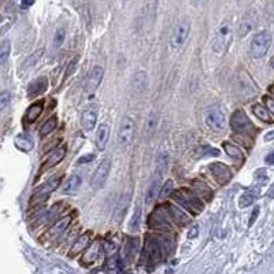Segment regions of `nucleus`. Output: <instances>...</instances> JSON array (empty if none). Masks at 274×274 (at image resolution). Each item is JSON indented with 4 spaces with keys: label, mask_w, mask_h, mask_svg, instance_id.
<instances>
[{
    "label": "nucleus",
    "mask_w": 274,
    "mask_h": 274,
    "mask_svg": "<svg viewBox=\"0 0 274 274\" xmlns=\"http://www.w3.org/2000/svg\"><path fill=\"white\" fill-rule=\"evenodd\" d=\"M233 37V28L232 22L229 19H225L221 22V25L217 28L216 34H214V40H212V51L216 52L218 56L226 54Z\"/></svg>",
    "instance_id": "nucleus-1"
},
{
    "label": "nucleus",
    "mask_w": 274,
    "mask_h": 274,
    "mask_svg": "<svg viewBox=\"0 0 274 274\" xmlns=\"http://www.w3.org/2000/svg\"><path fill=\"white\" fill-rule=\"evenodd\" d=\"M271 46V34L267 30L259 32L252 37L251 46H249V52L251 56L255 59L263 58Z\"/></svg>",
    "instance_id": "nucleus-2"
},
{
    "label": "nucleus",
    "mask_w": 274,
    "mask_h": 274,
    "mask_svg": "<svg viewBox=\"0 0 274 274\" xmlns=\"http://www.w3.org/2000/svg\"><path fill=\"white\" fill-rule=\"evenodd\" d=\"M191 33V22L188 19L177 22L174 28L171 29L170 33V47L173 50H180L183 48L184 44L187 43L188 37Z\"/></svg>",
    "instance_id": "nucleus-3"
},
{
    "label": "nucleus",
    "mask_w": 274,
    "mask_h": 274,
    "mask_svg": "<svg viewBox=\"0 0 274 274\" xmlns=\"http://www.w3.org/2000/svg\"><path fill=\"white\" fill-rule=\"evenodd\" d=\"M204 121H206V125L208 128L214 130V132L224 130L225 126H226L225 114L218 106H212V107L207 108V111L204 114Z\"/></svg>",
    "instance_id": "nucleus-4"
},
{
    "label": "nucleus",
    "mask_w": 274,
    "mask_h": 274,
    "mask_svg": "<svg viewBox=\"0 0 274 274\" xmlns=\"http://www.w3.org/2000/svg\"><path fill=\"white\" fill-rule=\"evenodd\" d=\"M230 126L234 132L243 133V134H251L255 130V126L243 110H237L233 112L232 118H230Z\"/></svg>",
    "instance_id": "nucleus-5"
},
{
    "label": "nucleus",
    "mask_w": 274,
    "mask_h": 274,
    "mask_svg": "<svg viewBox=\"0 0 274 274\" xmlns=\"http://www.w3.org/2000/svg\"><path fill=\"white\" fill-rule=\"evenodd\" d=\"M133 136H134V120L132 116L125 115L121 121L120 130H118V144L121 147L130 146Z\"/></svg>",
    "instance_id": "nucleus-6"
},
{
    "label": "nucleus",
    "mask_w": 274,
    "mask_h": 274,
    "mask_svg": "<svg viewBox=\"0 0 274 274\" xmlns=\"http://www.w3.org/2000/svg\"><path fill=\"white\" fill-rule=\"evenodd\" d=\"M110 170H111V162L108 159L102 161L97 169L95 170L91 180V187L93 189H102L104 187V184L107 181L108 175H110Z\"/></svg>",
    "instance_id": "nucleus-7"
},
{
    "label": "nucleus",
    "mask_w": 274,
    "mask_h": 274,
    "mask_svg": "<svg viewBox=\"0 0 274 274\" xmlns=\"http://www.w3.org/2000/svg\"><path fill=\"white\" fill-rule=\"evenodd\" d=\"M103 74H104V70L102 66L96 65V66L92 67V70L89 71V74H88L85 87H84V92H85V95H92V93H93V92L99 88L100 83H102V80H103Z\"/></svg>",
    "instance_id": "nucleus-8"
},
{
    "label": "nucleus",
    "mask_w": 274,
    "mask_h": 274,
    "mask_svg": "<svg viewBox=\"0 0 274 274\" xmlns=\"http://www.w3.org/2000/svg\"><path fill=\"white\" fill-rule=\"evenodd\" d=\"M236 89L239 92V95L244 99H248L251 96L257 95V88L253 85V83L249 80V77L247 74H243L240 77H237L236 83Z\"/></svg>",
    "instance_id": "nucleus-9"
},
{
    "label": "nucleus",
    "mask_w": 274,
    "mask_h": 274,
    "mask_svg": "<svg viewBox=\"0 0 274 274\" xmlns=\"http://www.w3.org/2000/svg\"><path fill=\"white\" fill-rule=\"evenodd\" d=\"M210 170H211L214 179L217 180V183H220V185L228 184L232 179V171L224 163H211Z\"/></svg>",
    "instance_id": "nucleus-10"
},
{
    "label": "nucleus",
    "mask_w": 274,
    "mask_h": 274,
    "mask_svg": "<svg viewBox=\"0 0 274 274\" xmlns=\"http://www.w3.org/2000/svg\"><path fill=\"white\" fill-rule=\"evenodd\" d=\"M255 26H257V15L252 11H249L241 19L240 25H239V30H237V36L240 38L245 37L247 34L252 32Z\"/></svg>",
    "instance_id": "nucleus-11"
},
{
    "label": "nucleus",
    "mask_w": 274,
    "mask_h": 274,
    "mask_svg": "<svg viewBox=\"0 0 274 274\" xmlns=\"http://www.w3.org/2000/svg\"><path fill=\"white\" fill-rule=\"evenodd\" d=\"M96 122H97V108L92 106V107L84 110L83 115H81V126L84 128V130H87V132L93 130Z\"/></svg>",
    "instance_id": "nucleus-12"
},
{
    "label": "nucleus",
    "mask_w": 274,
    "mask_h": 274,
    "mask_svg": "<svg viewBox=\"0 0 274 274\" xmlns=\"http://www.w3.org/2000/svg\"><path fill=\"white\" fill-rule=\"evenodd\" d=\"M65 155H66V147H59L55 151H52L46 162L43 163V166L40 167V171H47L50 170L51 167L56 166L65 158Z\"/></svg>",
    "instance_id": "nucleus-13"
},
{
    "label": "nucleus",
    "mask_w": 274,
    "mask_h": 274,
    "mask_svg": "<svg viewBox=\"0 0 274 274\" xmlns=\"http://www.w3.org/2000/svg\"><path fill=\"white\" fill-rule=\"evenodd\" d=\"M129 206H130V195H129V193H124V195L120 198V200H118L115 211H114V222H115V224L122 222L125 214L128 211Z\"/></svg>",
    "instance_id": "nucleus-14"
},
{
    "label": "nucleus",
    "mask_w": 274,
    "mask_h": 274,
    "mask_svg": "<svg viewBox=\"0 0 274 274\" xmlns=\"http://www.w3.org/2000/svg\"><path fill=\"white\" fill-rule=\"evenodd\" d=\"M59 184H61V177H58V179H52L50 180L48 183H46L44 185H43L40 189H37L36 191V193H34L33 196V200L34 202H37V200H46L47 196L50 195L51 192H54L56 188L59 187Z\"/></svg>",
    "instance_id": "nucleus-15"
},
{
    "label": "nucleus",
    "mask_w": 274,
    "mask_h": 274,
    "mask_svg": "<svg viewBox=\"0 0 274 274\" xmlns=\"http://www.w3.org/2000/svg\"><path fill=\"white\" fill-rule=\"evenodd\" d=\"M161 189H162V174H158V173H156V174H155V179L152 180V183L150 184V187L147 189V203H152V202L161 195Z\"/></svg>",
    "instance_id": "nucleus-16"
},
{
    "label": "nucleus",
    "mask_w": 274,
    "mask_h": 274,
    "mask_svg": "<svg viewBox=\"0 0 274 274\" xmlns=\"http://www.w3.org/2000/svg\"><path fill=\"white\" fill-rule=\"evenodd\" d=\"M47 88H48V79L47 77H38L37 80H34L33 83L29 84L28 96L29 97H36V96L44 93Z\"/></svg>",
    "instance_id": "nucleus-17"
},
{
    "label": "nucleus",
    "mask_w": 274,
    "mask_h": 274,
    "mask_svg": "<svg viewBox=\"0 0 274 274\" xmlns=\"http://www.w3.org/2000/svg\"><path fill=\"white\" fill-rule=\"evenodd\" d=\"M108 136H110V126L107 124H100L95 136V144L97 150L103 151L106 148L108 143Z\"/></svg>",
    "instance_id": "nucleus-18"
},
{
    "label": "nucleus",
    "mask_w": 274,
    "mask_h": 274,
    "mask_svg": "<svg viewBox=\"0 0 274 274\" xmlns=\"http://www.w3.org/2000/svg\"><path fill=\"white\" fill-rule=\"evenodd\" d=\"M83 184V179L79 174L70 175L62 185V192L65 195H75Z\"/></svg>",
    "instance_id": "nucleus-19"
},
{
    "label": "nucleus",
    "mask_w": 274,
    "mask_h": 274,
    "mask_svg": "<svg viewBox=\"0 0 274 274\" xmlns=\"http://www.w3.org/2000/svg\"><path fill=\"white\" fill-rule=\"evenodd\" d=\"M70 222H71V217H65L62 220L56 221V222L52 225V228L50 229V233H48L51 239H52V240H56V239H59V237L62 236L63 233L67 230V228H69Z\"/></svg>",
    "instance_id": "nucleus-20"
},
{
    "label": "nucleus",
    "mask_w": 274,
    "mask_h": 274,
    "mask_svg": "<svg viewBox=\"0 0 274 274\" xmlns=\"http://www.w3.org/2000/svg\"><path fill=\"white\" fill-rule=\"evenodd\" d=\"M148 85V77L144 70H139L134 73L132 79V87L136 92H143Z\"/></svg>",
    "instance_id": "nucleus-21"
},
{
    "label": "nucleus",
    "mask_w": 274,
    "mask_h": 274,
    "mask_svg": "<svg viewBox=\"0 0 274 274\" xmlns=\"http://www.w3.org/2000/svg\"><path fill=\"white\" fill-rule=\"evenodd\" d=\"M43 107H44V103H43L42 100L32 104V106L28 108V111H26V121H28V122H34L43 112Z\"/></svg>",
    "instance_id": "nucleus-22"
},
{
    "label": "nucleus",
    "mask_w": 274,
    "mask_h": 274,
    "mask_svg": "<svg viewBox=\"0 0 274 274\" xmlns=\"http://www.w3.org/2000/svg\"><path fill=\"white\" fill-rule=\"evenodd\" d=\"M15 146L17 148H19L24 152H30V151L33 150V142H32V139L29 136H26V134H19V136L15 139Z\"/></svg>",
    "instance_id": "nucleus-23"
},
{
    "label": "nucleus",
    "mask_w": 274,
    "mask_h": 274,
    "mask_svg": "<svg viewBox=\"0 0 274 274\" xmlns=\"http://www.w3.org/2000/svg\"><path fill=\"white\" fill-rule=\"evenodd\" d=\"M224 150L228 154L230 159H233L234 162H243V152H241L236 146H233L230 143H224Z\"/></svg>",
    "instance_id": "nucleus-24"
},
{
    "label": "nucleus",
    "mask_w": 274,
    "mask_h": 274,
    "mask_svg": "<svg viewBox=\"0 0 274 274\" xmlns=\"http://www.w3.org/2000/svg\"><path fill=\"white\" fill-rule=\"evenodd\" d=\"M257 196H258V192L257 191H252V189H249V191H245L243 195H241L240 200H239V206H240V208H244V207H248V206H251V204L257 200Z\"/></svg>",
    "instance_id": "nucleus-25"
},
{
    "label": "nucleus",
    "mask_w": 274,
    "mask_h": 274,
    "mask_svg": "<svg viewBox=\"0 0 274 274\" xmlns=\"http://www.w3.org/2000/svg\"><path fill=\"white\" fill-rule=\"evenodd\" d=\"M167 165H169V155L166 151H161L156 156V173L163 174L166 171Z\"/></svg>",
    "instance_id": "nucleus-26"
},
{
    "label": "nucleus",
    "mask_w": 274,
    "mask_h": 274,
    "mask_svg": "<svg viewBox=\"0 0 274 274\" xmlns=\"http://www.w3.org/2000/svg\"><path fill=\"white\" fill-rule=\"evenodd\" d=\"M252 112L259 118V120L265 121V122H271V118H270L269 114V108L265 107V106H262V104H253Z\"/></svg>",
    "instance_id": "nucleus-27"
},
{
    "label": "nucleus",
    "mask_w": 274,
    "mask_h": 274,
    "mask_svg": "<svg viewBox=\"0 0 274 274\" xmlns=\"http://www.w3.org/2000/svg\"><path fill=\"white\" fill-rule=\"evenodd\" d=\"M140 224H142V208H140V206H136V210L133 212L132 220L129 222L130 232H137L139 228H140Z\"/></svg>",
    "instance_id": "nucleus-28"
},
{
    "label": "nucleus",
    "mask_w": 274,
    "mask_h": 274,
    "mask_svg": "<svg viewBox=\"0 0 274 274\" xmlns=\"http://www.w3.org/2000/svg\"><path fill=\"white\" fill-rule=\"evenodd\" d=\"M88 244H89V234L85 233V234H83V236H80L79 240L75 241L74 244H73V247H71V249H70L71 255H75V253L81 252V251H83V249L85 248Z\"/></svg>",
    "instance_id": "nucleus-29"
},
{
    "label": "nucleus",
    "mask_w": 274,
    "mask_h": 274,
    "mask_svg": "<svg viewBox=\"0 0 274 274\" xmlns=\"http://www.w3.org/2000/svg\"><path fill=\"white\" fill-rule=\"evenodd\" d=\"M56 125H58V120H56V116H52L48 121L44 122L42 128H40V136H47V134H50L51 132H54L55 128H56Z\"/></svg>",
    "instance_id": "nucleus-30"
},
{
    "label": "nucleus",
    "mask_w": 274,
    "mask_h": 274,
    "mask_svg": "<svg viewBox=\"0 0 274 274\" xmlns=\"http://www.w3.org/2000/svg\"><path fill=\"white\" fill-rule=\"evenodd\" d=\"M10 52H11V44H10L9 40H3L2 46H0V65L2 66L7 62Z\"/></svg>",
    "instance_id": "nucleus-31"
},
{
    "label": "nucleus",
    "mask_w": 274,
    "mask_h": 274,
    "mask_svg": "<svg viewBox=\"0 0 274 274\" xmlns=\"http://www.w3.org/2000/svg\"><path fill=\"white\" fill-rule=\"evenodd\" d=\"M97 257H99V244H97V243H93V244L88 248L87 253L84 255V262L91 263V262L96 261Z\"/></svg>",
    "instance_id": "nucleus-32"
},
{
    "label": "nucleus",
    "mask_w": 274,
    "mask_h": 274,
    "mask_svg": "<svg viewBox=\"0 0 274 274\" xmlns=\"http://www.w3.org/2000/svg\"><path fill=\"white\" fill-rule=\"evenodd\" d=\"M44 54V50H38V51H36V52H34V54H32L29 56V58L26 59L25 62L22 63V69H24V70H25V69H29V67H32V66H34V65H36V63H37V61L40 58H42V55Z\"/></svg>",
    "instance_id": "nucleus-33"
},
{
    "label": "nucleus",
    "mask_w": 274,
    "mask_h": 274,
    "mask_svg": "<svg viewBox=\"0 0 274 274\" xmlns=\"http://www.w3.org/2000/svg\"><path fill=\"white\" fill-rule=\"evenodd\" d=\"M170 208V212H171V216H173V218H174V221H177L180 225H184L185 222L188 221L187 216L184 214L180 208H175V207H169Z\"/></svg>",
    "instance_id": "nucleus-34"
},
{
    "label": "nucleus",
    "mask_w": 274,
    "mask_h": 274,
    "mask_svg": "<svg viewBox=\"0 0 274 274\" xmlns=\"http://www.w3.org/2000/svg\"><path fill=\"white\" fill-rule=\"evenodd\" d=\"M173 189H174V187H173V181L171 180H167L166 183H165V185H162V189H161V198L162 199H165V198H167V196L170 195L171 192H173Z\"/></svg>",
    "instance_id": "nucleus-35"
},
{
    "label": "nucleus",
    "mask_w": 274,
    "mask_h": 274,
    "mask_svg": "<svg viewBox=\"0 0 274 274\" xmlns=\"http://www.w3.org/2000/svg\"><path fill=\"white\" fill-rule=\"evenodd\" d=\"M10 100H11V93H10V92L3 91L0 93V110H2V111H5L7 104L10 103Z\"/></svg>",
    "instance_id": "nucleus-36"
},
{
    "label": "nucleus",
    "mask_w": 274,
    "mask_h": 274,
    "mask_svg": "<svg viewBox=\"0 0 274 274\" xmlns=\"http://www.w3.org/2000/svg\"><path fill=\"white\" fill-rule=\"evenodd\" d=\"M65 37H66V33H65V30H63V29L56 30V33H55V36H54V46L56 47V48L62 46L63 42H65Z\"/></svg>",
    "instance_id": "nucleus-37"
},
{
    "label": "nucleus",
    "mask_w": 274,
    "mask_h": 274,
    "mask_svg": "<svg viewBox=\"0 0 274 274\" xmlns=\"http://www.w3.org/2000/svg\"><path fill=\"white\" fill-rule=\"evenodd\" d=\"M265 104H266V107L269 108V111L271 112V114H274V99H273V97H269V96H266V97H265Z\"/></svg>",
    "instance_id": "nucleus-38"
},
{
    "label": "nucleus",
    "mask_w": 274,
    "mask_h": 274,
    "mask_svg": "<svg viewBox=\"0 0 274 274\" xmlns=\"http://www.w3.org/2000/svg\"><path fill=\"white\" fill-rule=\"evenodd\" d=\"M93 159H95V156H93V155H85V156H81V158L77 161V163H79V165H84V163L92 162Z\"/></svg>",
    "instance_id": "nucleus-39"
},
{
    "label": "nucleus",
    "mask_w": 274,
    "mask_h": 274,
    "mask_svg": "<svg viewBox=\"0 0 274 274\" xmlns=\"http://www.w3.org/2000/svg\"><path fill=\"white\" fill-rule=\"evenodd\" d=\"M191 230L192 232H188V237H189V239H193V237H196L199 234V226H198V225H195Z\"/></svg>",
    "instance_id": "nucleus-40"
},
{
    "label": "nucleus",
    "mask_w": 274,
    "mask_h": 274,
    "mask_svg": "<svg viewBox=\"0 0 274 274\" xmlns=\"http://www.w3.org/2000/svg\"><path fill=\"white\" fill-rule=\"evenodd\" d=\"M207 0H189V3H191L193 7H200V6H203Z\"/></svg>",
    "instance_id": "nucleus-41"
},
{
    "label": "nucleus",
    "mask_w": 274,
    "mask_h": 274,
    "mask_svg": "<svg viewBox=\"0 0 274 274\" xmlns=\"http://www.w3.org/2000/svg\"><path fill=\"white\" fill-rule=\"evenodd\" d=\"M258 214H259V207H255V210H253V214L251 216V221H249V226L255 222V220H257Z\"/></svg>",
    "instance_id": "nucleus-42"
},
{
    "label": "nucleus",
    "mask_w": 274,
    "mask_h": 274,
    "mask_svg": "<svg viewBox=\"0 0 274 274\" xmlns=\"http://www.w3.org/2000/svg\"><path fill=\"white\" fill-rule=\"evenodd\" d=\"M266 163H267V165H274V151L266 156Z\"/></svg>",
    "instance_id": "nucleus-43"
},
{
    "label": "nucleus",
    "mask_w": 274,
    "mask_h": 274,
    "mask_svg": "<svg viewBox=\"0 0 274 274\" xmlns=\"http://www.w3.org/2000/svg\"><path fill=\"white\" fill-rule=\"evenodd\" d=\"M34 3V0H22V7L28 9L29 6H32Z\"/></svg>",
    "instance_id": "nucleus-44"
},
{
    "label": "nucleus",
    "mask_w": 274,
    "mask_h": 274,
    "mask_svg": "<svg viewBox=\"0 0 274 274\" xmlns=\"http://www.w3.org/2000/svg\"><path fill=\"white\" fill-rule=\"evenodd\" d=\"M271 139H274V130H273V132L267 133V134H266V136H265L266 142H269V140H271Z\"/></svg>",
    "instance_id": "nucleus-45"
},
{
    "label": "nucleus",
    "mask_w": 274,
    "mask_h": 274,
    "mask_svg": "<svg viewBox=\"0 0 274 274\" xmlns=\"http://www.w3.org/2000/svg\"><path fill=\"white\" fill-rule=\"evenodd\" d=\"M270 66H271L274 69V56L271 59H270Z\"/></svg>",
    "instance_id": "nucleus-46"
}]
</instances>
